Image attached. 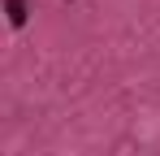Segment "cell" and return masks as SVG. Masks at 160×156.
I'll return each mask as SVG.
<instances>
[{"instance_id":"6da1fadb","label":"cell","mask_w":160,"mask_h":156,"mask_svg":"<svg viewBox=\"0 0 160 156\" xmlns=\"http://www.w3.org/2000/svg\"><path fill=\"white\" fill-rule=\"evenodd\" d=\"M9 22H13V26L26 22V4H22V0H9Z\"/></svg>"}]
</instances>
